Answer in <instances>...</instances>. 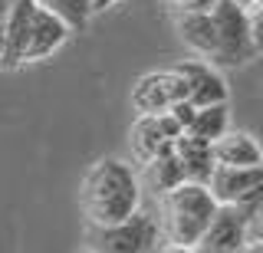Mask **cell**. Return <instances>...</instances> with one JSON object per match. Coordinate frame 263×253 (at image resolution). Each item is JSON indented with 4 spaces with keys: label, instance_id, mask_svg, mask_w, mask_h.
I'll use <instances>...</instances> for the list:
<instances>
[{
    "label": "cell",
    "instance_id": "obj_22",
    "mask_svg": "<svg viewBox=\"0 0 263 253\" xmlns=\"http://www.w3.org/2000/svg\"><path fill=\"white\" fill-rule=\"evenodd\" d=\"M119 0H92V7H96V13H102V10H109V7H115Z\"/></svg>",
    "mask_w": 263,
    "mask_h": 253
},
{
    "label": "cell",
    "instance_id": "obj_25",
    "mask_svg": "<svg viewBox=\"0 0 263 253\" xmlns=\"http://www.w3.org/2000/svg\"><path fill=\"white\" fill-rule=\"evenodd\" d=\"M197 253H201V250H197ZM217 253H247V250H217Z\"/></svg>",
    "mask_w": 263,
    "mask_h": 253
},
{
    "label": "cell",
    "instance_id": "obj_1",
    "mask_svg": "<svg viewBox=\"0 0 263 253\" xmlns=\"http://www.w3.org/2000/svg\"><path fill=\"white\" fill-rule=\"evenodd\" d=\"M79 207L89 224H119L142 210V184L122 158H99L79 181Z\"/></svg>",
    "mask_w": 263,
    "mask_h": 253
},
{
    "label": "cell",
    "instance_id": "obj_10",
    "mask_svg": "<svg viewBox=\"0 0 263 253\" xmlns=\"http://www.w3.org/2000/svg\"><path fill=\"white\" fill-rule=\"evenodd\" d=\"M178 36L181 43L191 50L197 60H208L217 66V56H220V33H217V20L211 13H181L175 17Z\"/></svg>",
    "mask_w": 263,
    "mask_h": 253
},
{
    "label": "cell",
    "instance_id": "obj_2",
    "mask_svg": "<svg viewBox=\"0 0 263 253\" xmlns=\"http://www.w3.org/2000/svg\"><path fill=\"white\" fill-rule=\"evenodd\" d=\"M217 210L220 201L214 198L211 184L184 181L161 198V230L168 237V243L197 247L208 233V227L214 224Z\"/></svg>",
    "mask_w": 263,
    "mask_h": 253
},
{
    "label": "cell",
    "instance_id": "obj_8",
    "mask_svg": "<svg viewBox=\"0 0 263 253\" xmlns=\"http://www.w3.org/2000/svg\"><path fill=\"white\" fill-rule=\"evenodd\" d=\"M72 30L56 17L49 13L46 7H40L36 0V10L30 17V27H27V40H23V66L27 63H40L46 56H53L56 50H63V43L69 40Z\"/></svg>",
    "mask_w": 263,
    "mask_h": 253
},
{
    "label": "cell",
    "instance_id": "obj_18",
    "mask_svg": "<svg viewBox=\"0 0 263 253\" xmlns=\"http://www.w3.org/2000/svg\"><path fill=\"white\" fill-rule=\"evenodd\" d=\"M250 33H253V46H257V56L263 53V0L250 10Z\"/></svg>",
    "mask_w": 263,
    "mask_h": 253
},
{
    "label": "cell",
    "instance_id": "obj_24",
    "mask_svg": "<svg viewBox=\"0 0 263 253\" xmlns=\"http://www.w3.org/2000/svg\"><path fill=\"white\" fill-rule=\"evenodd\" d=\"M247 253H263V240H260V243H250V247H247Z\"/></svg>",
    "mask_w": 263,
    "mask_h": 253
},
{
    "label": "cell",
    "instance_id": "obj_14",
    "mask_svg": "<svg viewBox=\"0 0 263 253\" xmlns=\"http://www.w3.org/2000/svg\"><path fill=\"white\" fill-rule=\"evenodd\" d=\"M145 168V184H148V191H155L158 198H164L168 191H175L178 184H184L187 181V174H184V165H181V158H178V148L175 145H168L161 154H155Z\"/></svg>",
    "mask_w": 263,
    "mask_h": 253
},
{
    "label": "cell",
    "instance_id": "obj_16",
    "mask_svg": "<svg viewBox=\"0 0 263 253\" xmlns=\"http://www.w3.org/2000/svg\"><path fill=\"white\" fill-rule=\"evenodd\" d=\"M40 7H46L49 13H56L72 33L89 27V20L96 17V7L92 0H40Z\"/></svg>",
    "mask_w": 263,
    "mask_h": 253
},
{
    "label": "cell",
    "instance_id": "obj_17",
    "mask_svg": "<svg viewBox=\"0 0 263 253\" xmlns=\"http://www.w3.org/2000/svg\"><path fill=\"white\" fill-rule=\"evenodd\" d=\"M171 7V13L181 17V13H211L217 7V0H164Z\"/></svg>",
    "mask_w": 263,
    "mask_h": 253
},
{
    "label": "cell",
    "instance_id": "obj_21",
    "mask_svg": "<svg viewBox=\"0 0 263 253\" xmlns=\"http://www.w3.org/2000/svg\"><path fill=\"white\" fill-rule=\"evenodd\" d=\"M161 253H197V247H178V243H168Z\"/></svg>",
    "mask_w": 263,
    "mask_h": 253
},
{
    "label": "cell",
    "instance_id": "obj_23",
    "mask_svg": "<svg viewBox=\"0 0 263 253\" xmlns=\"http://www.w3.org/2000/svg\"><path fill=\"white\" fill-rule=\"evenodd\" d=\"M237 4H240V7H247V10H253V7H257L260 0H237Z\"/></svg>",
    "mask_w": 263,
    "mask_h": 253
},
{
    "label": "cell",
    "instance_id": "obj_11",
    "mask_svg": "<svg viewBox=\"0 0 263 253\" xmlns=\"http://www.w3.org/2000/svg\"><path fill=\"white\" fill-rule=\"evenodd\" d=\"M187 79V99H191L197 109H208V105H220L230 99L227 79L214 69V63L208 60H187L178 66Z\"/></svg>",
    "mask_w": 263,
    "mask_h": 253
},
{
    "label": "cell",
    "instance_id": "obj_3",
    "mask_svg": "<svg viewBox=\"0 0 263 253\" xmlns=\"http://www.w3.org/2000/svg\"><path fill=\"white\" fill-rule=\"evenodd\" d=\"M158 220H155L148 210H135L128 220H119V224H89L86 230V250L96 253H152L155 243H158Z\"/></svg>",
    "mask_w": 263,
    "mask_h": 253
},
{
    "label": "cell",
    "instance_id": "obj_6",
    "mask_svg": "<svg viewBox=\"0 0 263 253\" xmlns=\"http://www.w3.org/2000/svg\"><path fill=\"white\" fill-rule=\"evenodd\" d=\"M211 191L220 204L243 207L253 220V214L263 207V168H224V165H217L211 174Z\"/></svg>",
    "mask_w": 263,
    "mask_h": 253
},
{
    "label": "cell",
    "instance_id": "obj_7",
    "mask_svg": "<svg viewBox=\"0 0 263 253\" xmlns=\"http://www.w3.org/2000/svg\"><path fill=\"white\" fill-rule=\"evenodd\" d=\"M181 135H184V125L175 119V112L138 115L135 125L128 128V148H132L138 165H148L155 154H161L168 145H175Z\"/></svg>",
    "mask_w": 263,
    "mask_h": 253
},
{
    "label": "cell",
    "instance_id": "obj_15",
    "mask_svg": "<svg viewBox=\"0 0 263 253\" xmlns=\"http://www.w3.org/2000/svg\"><path fill=\"white\" fill-rule=\"evenodd\" d=\"M187 132L197 135V138H204V142H217L224 132H230V109H227V102L197 109V115H194V122H191Z\"/></svg>",
    "mask_w": 263,
    "mask_h": 253
},
{
    "label": "cell",
    "instance_id": "obj_9",
    "mask_svg": "<svg viewBox=\"0 0 263 253\" xmlns=\"http://www.w3.org/2000/svg\"><path fill=\"white\" fill-rule=\"evenodd\" d=\"M250 247V214L243 207H227L220 204L214 224L208 227L204 240L197 243L201 253H217V250H247Z\"/></svg>",
    "mask_w": 263,
    "mask_h": 253
},
{
    "label": "cell",
    "instance_id": "obj_4",
    "mask_svg": "<svg viewBox=\"0 0 263 253\" xmlns=\"http://www.w3.org/2000/svg\"><path fill=\"white\" fill-rule=\"evenodd\" d=\"M214 20H217V33H220V56L217 66H243L257 56L250 33V10L240 7L237 0H217L214 7Z\"/></svg>",
    "mask_w": 263,
    "mask_h": 253
},
{
    "label": "cell",
    "instance_id": "obj_12",
    "mask_svg": "<svg viewBox=\"0 0 263 253\" xmlns=\"http://www.w3.org/2000/svg\"><path fill=\"white\" fill-rule=\"evenodd\" d=\"M214 161L224 168H263V148L250 132L230 128L214 142Z\"/></svg>",
    "mask_w": 263,
    "mask_h": 253
},
{
    "label": "cell",
    "instance_id": "obj_5",
    "mask_svg": "<svg viewBox=\"0 0 263 253\" xmlns=\"http://www.w3.org/2000/svg\"><path fill=\"white\" fill-rule=\"evenodd\" d=\"M184 99H187V79L178 66L145 72L132 86V95H128L135 115H161V112H171Z\"/></svg>",
    "mask_w": 263,
    "mask_h": 253
},
{
    "label": "cell",
    "instance_id": "obj_26",
    "mask_svg": "<svg viewBox=\"0 0 263 253\" xmlns=\"http://www.w3.org/2000/svg\"><path fill=\"white\" fill-rule=\"evenodd\" d=\"M82 253H96V250H82Z\"/></svg>",
    "mask_w": 263,
    "mask_h": 253
},
{
    "label": "cell",
    "instance_id": "obj_13",
    "mask_svg": "<svg viewBox=\"0 0 263 253\" xmlns=\"http://www.w3.org/2000/svg\"><path fill=\"white\" fill-rule=\"evenodd\" d=\"M175 148H178L181 165H184L187 181L211 184V174H214V168H217V161H214V142H204V138L184 132L175 142Z\"/></svg>",
    "mask_w": 263,
    "mask_h": 253
},
{
    "label": "cell",
    "instance_id": "obj_19",
    "mask_svg": "<svg viewBox=\"0 0 263 253\" xmlns=\"http://www.w3.org/2000/svg\"><path fill=\"white\" fill-rule=\"evenodd\" d=\"M10 7H13V0H0V53H4V40H7V23H10Z\"/></svg>",
    "mask_w": 263,
    "mask_h": 253
},
{
    "label": "cell",
    "instance_id": "obj_20",
    "mask_svg": "<svg viewBox=\"0 0 263 253\" xmlns=\"http://www.w3.org/2000/svg\"><path fill=\"white\" fill-rule=\"evenodd\" d=\"M260 240H263V207L250 220V243H260Z\"/></svg>",
    "mask_w": 263,
    "mask_h": 253
}]
</instances>
